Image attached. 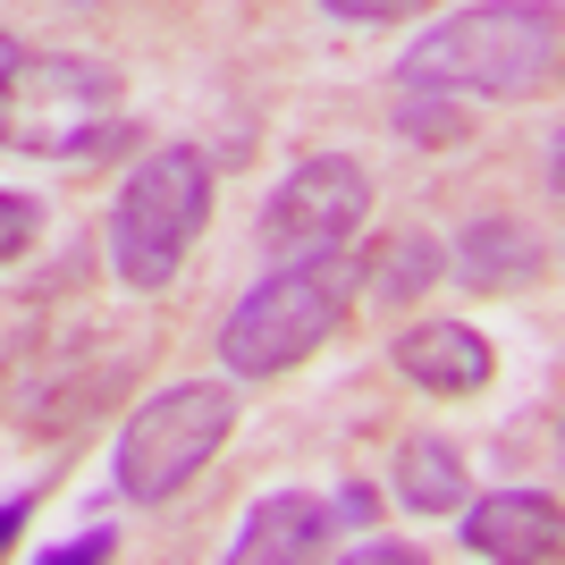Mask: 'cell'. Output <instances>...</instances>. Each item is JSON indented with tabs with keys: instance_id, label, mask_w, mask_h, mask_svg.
<instances>
[{
	"instance_id": "6da1fadb",
	"label": "cell",
	"mask_w": 565,
	"mask_h": 565,
	"mask_svg": "<svg viewBox=\"0 0 565 565\" xmlns=\"http://www.w3.org/2000/svg\"><path fill=\"white\" fill-rule=\"evenodd\" d=\"M557 76V0H472L405 51L397 85H430L456 102H532Z\"/></svg>"
},
{
	"instance_id": "7a4b0ae2",
	"label": "cell",
	"mask_w": 565,
	"mask_h": 565,
	"mask_svg": "<svg viewBox=\"0 0 565 565\" xmlns=\"http://www.w3.org/2000/svg\"><path fill=\"white\" fill-rule=\"evenodd\" d=\"M347 312H354V262L347 254L270 262L228 305V321H220V363H228V380H279L330 347L347 330Z\"/></svg>"
},
{
	"instance_id": "3957f363",
	"label": "cell",
	"mask_w": 565,
	"mask_h": 565,
	"mask_svg": "<svg viewBox=\"0 0 565 565\" xmlns=\"http://www.w3.org/2000/svg\"><path fill=\"white\" fill-rule=\"evenodd\" d=\"M212 228V161L194 143H161L127 169V186L110 203V279L136 296H161L186 270L194 236Z\"/></svg>"
},
{
	"instance_id": "277c9868",
	"label": "cell",
	"mask_w": 565,
	"mask_h": 565,
	"mask_svg": "<svg viewBox=\"0 0 565 565\" xmlns=\"http://www.w3.org/2000/svg\"><path fill=\"white\" fill-rule=\"evenodd\" d=\"M127 118V85L110 60L85 51H18L0 76V143L34 161H94Z\"/></svg>"
},
{
	"instance_id": "5b68a950",
	"label": "cell",
	"mask_w": 565,
	"mask_h": 565,
	"mask_svg": "<svg viewBox=\"0 0 565 565\" xmlns=\"http://www.w3.org/2000/svg\"><path fill=\"white\" fill-rule=\"evenodd\" d=\"M228 430H236L228 380H169L161 397H143L127 414V430H118V456H110L118 490L136 498V507H169L194 472L228 448Z\"/></svg>"
},
{
	"instance_id": "8992f818",
	"label": "cell",
	"mask_w": 565,
	"mask_h": 565,
	"mask_svg": "<svg viewBox=\"0 0 565 565\" xmlns=\"http://www.w3.org/2000/svg\"><path fill=\"white\" fill-rule=\"evenodd\" d=\"M363 220H372V169L354 152H312L270 186L254 236L270 262H330L363 236Z\"/></svg>"
},
{
	"instance_id": "52a82bcc",
	"label": "cell",
	"mask_w": 565,
	"mask_h": 565,
	"mask_svg": "<svg viewBox=\"0 0 565 565\" xmlns=\"http://www.w3.org/2000/svg\"><path fill=\"white\" fill-rule=\"evenodd\" d=\"M338 532H347V507L321 490H270L245 507V532H236V557L245 565H305L330 557Z\"/></svg>"
},
{
	"instance_id": "ba28073f",
	"label": "cell",
	"mask_w": 565,
	"mask_h": 565,
	"mask_svg": "<svg viewBox=\"0 0 565 565\" xmlns=\"http://www.w3.org/2000/svg\"><path fill=\"white\" fill-rule=\"evenodd\" d=\"M388 363H397V380H414L423 397H481L498 380V354L472 321H414V330L388 338Z\"/></svg>"
},
{
	"instance_id": "9c48e42d",
	"label": "cell",
	"mask_w": 565,
	"mask_h": 565,
	"mask_svg": "<svg viewBox=\"0 0 565 565\" xmlns=\"http://www.w3.org/2000/svg\"><path fill=\"white\" fill-rule=\"evenodd\" d=\"M465 548L472 557H507V565H548L565 548V507L548 490H490L465 498Z\"/></svg>"
},
{
	"instance_id": "30bf717a",
	"label": "cell",
	"mask_w": 565,
	"mask_h": 565,
	"mask_svg": "<svg viewBox=\"0 0 565 565\" xmlns=\"http://www.w3.org/2000/svg\"><path fill=\"white\" fill-rule=\"evenodd\" d=\"M388 490H397V507H414V515H456L472 498V465H465L456 439L414 430V439H397V456H388Z\"/></svg>"
},
{
	"instance_id": "8fae6325",
	"label": "cell",
	"mask_w": 565,
	"mask_h": 565,
	"mask_svg": "<svg viewBox=\"0 0 565 565\" xmlns=\"http://www.w3.org/2000/svg\"><path fill=\"white\" fill-rule=\"evenodd\" d=\"M448 270H465L472 287H515V279L541 270V236L523 228V220H472V228L456 236Z\"/></svg>"
},
{
	"instance_id": "7c38bea8",
	"label": "cell",
	"mask_w": 565,
	"mask_h": 565,
	"mask_svg": "<svg viewBox=\"0 0 565 565\" xmlns=\"http://www.w3.org/2000/svg\"><path fill=\"white\" fill-rule=\"evenodd\" d=\"M354 279L372 287V305H414L430 279H448V262H439V245L423 228H397L372 245V262H354Z\"/></svg>"
},
{
	"instance_id": "4fadbf2b",
	"label": "cell",
	"mask_w": 565,
	"mask_h": 565,
	"mask_svg": "<svg viewBox=\"0 0 565 565\" xmlns=\"http://www.w3.org/2000/svg\"><path fill=\"white\" fill-rule=\"evenodd\" d=\"M34 236H43V203L25 186H0V270L34 254Z\"/></svg>"
},
{
	"instance_id": "5bb4252c",
	"label": "cell",
	"mask_w": 565,
	"mask_h": 565,
	"mask_svg": "<svg viewBox=\"0 0 565 565\" xmlns=\"http://www.w3.org/2000/svg\"><path fill=\"white\" fill-rule=\"evenodd\" d=\"M330 18H354V25H397V18H423L439 0H321Z\"/></svg>"
},
{
	"instance_id": "9a60e30c",
	"label": "cell",
	"mask_w": 565,
	"mask_h": 565,
	"mask_svg": "<svg viewBox=\"0 0 565 565\" xmlns=\"http://www.w3.org/2000/svg\"><path fill=\"white\" fill-rule=\"evenodd\" d=\"M110 532H76V541H60V548H51V557L43 565H102V557H110Z\"/></svg>"
},
{
	"instance_id": "2e32d148",
	"label": "cell",
	"mask_w": 565,
	"mask_h": 565,
	"mask_svg": "<svg viewBox=\"0 0 565 565\" xmlns=\"http://www.w3.org/2000/svg\"><path fill=\"white\" fill-rule=\"evenodd\" d=\"M25 515H34V498H0V548L18 541V523H25Z\"/></svg>"
},
{
	"instance_id": "e0dca14e",
	"label": "cell",
	"mask_w": 565,
	"mask_h": 565,
	"mask_svg": "<svg viewBox=\"0 0 565 565\" xmlns=\"http://www.w3.org/2000/svg\"><path fill=\"white\" fill-rule=\"evenodd\" d=\"M18 68V34H0V76Z\"/></svg>"
}]
</instances>
